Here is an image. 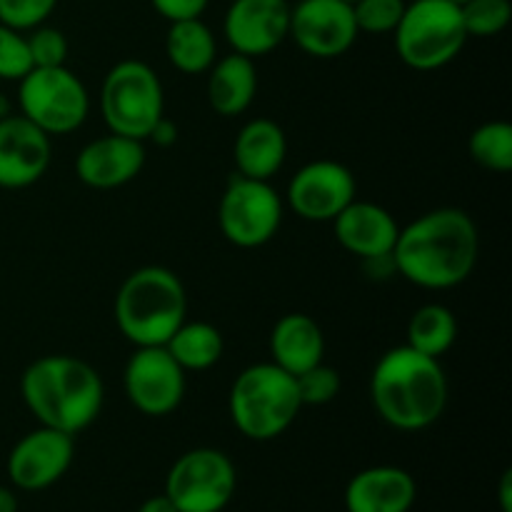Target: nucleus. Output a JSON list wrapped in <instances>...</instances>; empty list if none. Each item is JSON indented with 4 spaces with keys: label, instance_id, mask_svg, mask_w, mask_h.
Returning a JSON list of instances; mask_svg holds the SVG:
<instances>
[{
    "label": "nucleus",
    "instance_id": "f257e3e1",
    "mask_svg": "<svg viewBox=\"0 0 512 512\" xmlns=\"http://www.w3.org/2000/svg\"><path fill=\"white\" fill-rule=\"evenodd\" d=\"M480 255L478 225L460 208H435L400 228L393 270L425 290H450L473 275Z\"/></svg>",
    "mask_w": 512,
    "mask_h": 512
},
{
    "label": "nucleus",
    "instance_id": "f03ea898",
    "mask_svg": "<svg viewBox=\"0 0 512 512\" xmlns=\"http://www.w3.org/2000/svg\"><path fill=\"white\" fill-rule=\"evenodd\" d=\"M448 378L438 358L398 345L380 355L370 375V403L383 423L418 433L438 423L448 408Z\"/></svg>",
    "mask_w": 512,
    "mask_h": 512
},
{
    "label": "nucleus",
    "instance_id": "7ed1b4c3",
    "mask_svg": "<svg viewBox=\"0 0 512 512\" xmlns=\"http://www.w3.org/2000/svg\"><path fill=\"white\" fill-rule=\"evenodd\" d=\"M20 395L45 428L78 435L98 420L105 385L98 370L75 355H43L23 370Z\"/></svg>",
    "mask_w": 512,
    "mask_h": 512
},
{
    "label": "nucleus",
    "instance_id": "20e7f679",
    "mask_svg": "<svg viewBox=\"0 0 512 512\" xmlns=\"http://www.w3.org/2000/svg\"><path fill=\"white\" fill-rule=\"evenodd\" d=\"M113 313L120 335L135 348L165 345L188 318V293L173 270L145 265L123 280Z\"/></svg>",
    "mask_w": 512,
    "mask_h": 512
},
{
    "label": "nucleus",
    "instance_id": "39448f33",
    "mask_svg": "<svg viewBox=\"0 0 512 512\" xmlns=\"http://www.w3.org/2000/svg\"><path fill=\"white\" fill-rule=\"evenodd\" d=\"M228 408L230 420L243 438L268 443L295 423L303 403L295 375L275 363H255L240 370L233 380Z\"/></svg>",
    "mask_w": 512,
    "mask_h": 512
},
{
    "label": "nucleus",
    "instance_id": "423d86ee",
    "mask_svg": "<svg viewBox=\"0 0 512 512\" xmlns=\"http://www.w3.org/2000/svg\"><path fill=\"white\" fill-rule=\"evenodd\" d=\"M395 50L408 68L428 73L445 68L468 43L460 5L450 0H413L393 30Z\"/></svg>",
    "mask_w": 512,
    "mask_h": 512
},
{
    "label": "nucleus",
    "instance_id": "0eeeda50",
    "mask_svg": "<svg viewBox=\"0 0 512 512\" xmlns=\"http://www.w3.org/2000/svg\"><path fill=\"white\" fill-rule=\"evenodd\" d=\"M100 115L110 133L148 140L165 115V90L158 73L143 60H120L100 85Z\"/></svg>",
    "mask_w": 512,
    "mask_h": 512
},
{
    "label": "nucleus",
    "instance_id": "6e6552de",
    "mask_svg": "<svg viewBox=\"0 0 512 512\" xmlns=\"http://www.w3.org/2000/svg\"><path fill=\"white\" fill-rule=\"evenodd\" d=\"M18 108L45 135H68L88 120L90 95L68 68H33L18 80Z\"/></svg>",
    "mask_w": 512,
    "mask_h": 512
},
{
    "label": "nucleus",
    "instance_id": "1a4fd4ad",
    "mask_svg": "<svg viewBox=\"0 0 512 512\" xmlns=\"http://www.w3.org/2000/svg\"><path fill=\"white\" fill-rule=\"evenodd\" d=\"M283 198L270 180L230 175L218 205V225L230 245L243 250L263 248L283 225Z\"/></svg>",
    "mask_w": 512,
    "mask_h": 512
},
{
    "label": "nucleus",
    "instance_id": "9d476101",
    "mask_svg": "<svg viewBox=\"0 0 512 512\" xmlns=\"http://www.w3.org/2000/svg\"><path fill=\"white\" fill-rule=\"evenodd\" d=\"M238 488L235 465L223 450L193 448L168 470L165 490L178 512H223Z\"/></svg>",
    "mask_w": 512,
    "mask_h": 512
},
{
    "label": "nucleus",
    "instance_id": "9b49d317",
    "mask_svg": "<svg viewBox=\"0 0 512 512\" xmlns=\"http://www.w3.org/2000/svg\"><path fill=\"white\" fill-rule=\"evenodd\" d=\"M123 390L128 403L148 418L175 413L185 398V370L165 350V345L135 348L123 370Z\"/></svg>",
    "mask_w": 512,
    "mask_h": 512
},
{
    "label": "nucleus",
    "instance_id": "f8f14e48",
    "mask_svg": "<svg viewBox=\"0 0 512 512\" xmlns=\"http://www.w3.org/2000/svg\"><path fill=\"white\" fill-rule=\"evenodd\" d=\"M358 35L353 5L345 0H298L290 5L288 38L310 58H340Z\"/></svg>",
    "mask_w": 512,
    "mask_h": 512
},
{
    "label": "nucleus",
    "instance_id": "ddd939ff",
    "mask_svg": "<svg viewBox=\"0 0 512 512\" xmlns=\"http://www.w3.org/2000/svg\"><path fill=\"white\" fill-rule=\"evenodd\" d=\"M355 198L358 183L353 170L338 160L305 163L288 183V205L308 223H333Z\"/></svg>",
    "mask_w": 512,
    "mask_h": 512
},
{
    "label": "nucleus",
    "instance_id": "4468645a",
    "mask_svg": "<svg viewBox=\"0 0 512 512\" xmlns=\"http://www.w3.org/2000/svg\"><path fill=\"white\" fill-rule=\"evenodd\" d=\"M73 455V435L40 425L13 445L8 455V478L18 490L40 493L68 473Z\"/></svg>",
    "mask_w": 512,
    "mask_h": 512
},
{
    "label": "nucleus",
    "instance_id": "2eb2a0df",
    "mask_svg": "<svg viewBox=\"0 0 512 512\" xmlns=\"http://www.w3.org/2000/svg\"><path fill=\"white\" fill-rule=\"evenodd\" d=\"M288 0H233L225 10L223 35L233 53L260 58L288 40Z\"/></svg>",
    "mask_w": 512,
    "mask_h": 512
},
{
    "label": "nucleus",
    "instance_id": "dca6fc26",
    "mask_svg": "<svg viewBox=\"0 0 512 512\" xmlns=\"http://www.w3.org/2000/svg\"><path fill=\"white\" fill-rule=\"evenodd\" d=\"M53 143L23 115L0 120V188L23 190L38 183L50 168Z\"/></svg>",
    "mask_w": 512,
    "mask_h": 512
},
{
    "label": "nucleus",
    "instance_id": "f3484780",
    "mask_svg": "<svg viewBox=\"0 0 512 512\" xmlns=\"http://www.w3.org/2000/svg\"><path fill=\"white\" fill-rule=\"evenodd\" d=\"M145 168L143 140L108 133L83 145L75 158V175L93 190H113L133 183Z\"/></svg>",
    "mask_w": 512,
    "mask_h": 512
},
{
    "label": "nucleus",
    "instance_id": "a211bd4d",
    "mask_svg": "<svg viewBox=\"0 0 512 512\" xmlns=\"http://www.w3.org/2000/svg\"><path fill=\"white\" fill-rule=\"evenodd\" d=\"M333 233L350 255L368 263V260L390 258L400 225L383 205L355 198L333 220Z\"/></svg>",
    "mask_w": 512,
    "mask_h": 512
},
{
    "label": "nucleus",
    "instance_id": "6ab92c4d",
    "mask_svg": "<svg viewBox=\"0 0 512 512\" xmlns=\"http://www.w3.org/2000/svg\"><path fill=\"white\" fill-rule=\"evenodd\" d=\"M418 485L398 465H373L353 475L345 488V512H410Z\"/></svg>",
    "mask_w": 512,
    "mask_h": 512
},
{
    "label": "nucleus",
    "instance_id": "aec40b11",
    "mask_svg": "<svg viewBox=\"0 0 512 512\" xmlns=\"http://www.w3.org/2000/svg\"><path fill=\"white\" fill-rule=\"evenodd\" d=\"M288 158L285 130L270 118H253L238 130L233 145L235 173L253 180H270Z\"/></svg>",
    "mask_w": 512,
    "mask_h": 512
},
{
    "label": "nucleus",
    "instance_id": "412c9836",
    "mask_svg": "<svg viewBox=\"0 0 512 512\" xmlns=\"http://www.w3.org/2000/svg\"><path fill=\"white\" fill-rule=\"evenodd\" d=\"M270 363L285 373L300 375L325 358V335L305 313H288L270 330Z\"/></svg>",
    "mask_w": 512,
    "mask_h": 512
},
{
    "label": "nucleus",
    "instance_id": "4be33fe9",
    "mask_svg": "<svg viewBox=\"0 0 512 512\" xmlns=\"http://www.w3.org/2000/svg\"><path fill=\"white\" fill-rule=\"evenodd\" d=\"M258 95V68L248 55L230 53L208 70V103L223 118L243 115Z\"/></svg>",
    "mask_w": 512,
    "mask_h": 512
},
{
    "label": "nucleus",
    "instance_id": "5701e85b",
    "mask_svg": "<svg viewBox=\"0 0 512 512\" xmlns=\"http://www.w3.org/2000/svg\"><path fill=\"white\" fill-rule=\"evenodd\" d=\"M165 55L180 73L200 75L208 73L210 65L218 60V43L203 18L175 20L165 35Z\"/></svg>",
    "mask_w": 512,
    "mask_h": 512
},
{
    "label": "nucleus",
    "instance_id": "b1692460",
    "mask_svg": "<svg viewBox=\"0 0 512 512\" xmlns=\"http://www.w3.org/2000/svg\"><path fill=\"white\" fill-rule=\"evenodd\" d=\"M165 350L173 355V360L185 373H203L220 363L225 353V340L213 323L185 318L168 338Z\"/></svg>",
    "mask_w": 512,
    "mask_h": 512
},
{
    "label": "nucleus",
    "instance_id": "393cba45",
    "mask_svg": "<svg viewBox=\"0 0 512 512\" xmlns=\"http://www.w3.org/2000/svg\"><path fill=\"white\" fill-rule=\"evenodd\" d=\"M455 340H458V320H455L453 310L445 305L428 303L410 315L405 345L418 353L440 360L453 348Z\"/></svg>",
    "mask_w": 512,
    "mask_h": 512
},
{
    "label": "nucleus",
    "instance_id": "a878e982",
    "mask_svg": "<svg viewBox=\"0 0 512 512\" xmlns=\"http://www.w3.org/2000/svg\"><path fill=\"white\" fill-rule=\"evenodd\" d=\"M468 153L480 168L490 173L512 170V125L508 120H488L470 133Z\"/></svg>",
    "mask_w": 512,
    "mask_h": 512
},
{
    "label": "nucleus",
    "instance_id": "bb28decb",
    "mask_svg": "<svg viewBox=\"0 0 512 512\" xmlns=\"http://www.w3.org/2000/svg\"><path fill=\"white\" fill-rule=\"evenodd\" d=\"M468 38H493L500 35L512 20L510 0H468L460 5Z\"/></svg>",
    "mask_w": 512,
    "mask_h": 512
},
{
    "label": "nucleus",
    "instance_id": "cd10ccee",
    "mask_svg": "<svg viewBox=\"0 0 512 512\" xmlns=\"http://www.w3.org/2000/svg\"><path fill=\"white\" fill-rule=\"evenodd\" d=\"M353 15L360 33L393 35L405 13V0H355Z\"/></svg>",
    "mask_w": 512,
    "mask_h": 512
},
{
    "label": "nucleus",
    "instance_id": "c85d7f7f",
    "mask_svg": "<svg viewBox=\"0 0 512 512\" xmlns=\"http://www.w3.org/2000/svg\"><path fill=\"white\" fill-rule=\"evenodd\" d=\"M25 40H28V53L30 60H33V68H58V65H65V60H68L70 45L60 28L43 23L38 28L28 30Z\"/></svg>",
    "mask_w": 512,
    "mask_h": 512
},
{
    "label": "nucleus",
    "instance_id": "c756f323",
    "mask_svg": "<svg viewBox=\"0 0 512 512\" xmlns=\"http://www.w3.org/2000/svg\"><path fill=\"white\" fill-rule=\"evenodd\" d=\"M295 385H298L303 408L305 405H328L340 393V373L330 365L318 363L305 373L295 375Z\"/></svg>",
    "mask_w": 512,
    "mask_h": 512
},
{
    "label": "nucleus",
    "instance_id": "7c9ffc66",
    "mask_svg": "<svg viewBox=\"0 0 512 512\" xmlns=\"http://www.w3.org/2000/svg\"><path fill=\"white\" fill-rule=\"evenodd\" d=\"M30 70H33V60H30L25 33L0 23V80L18 83Z\"/></svg>",
    "mask_w": 512,
    "mask_h": 512
},
{
    "label": "nucleus",
    "instance_id": "2f4dec72",
    "mask_svg": "<svg viewBox=\"0 0 512 512\" xmlns=\"http://www.w3.org/2000/svg\"><path fill=\"white\" fill-rule=\"evenodd\" d=\"M55 8H58V0H0V23L28 33L48 23Z\"/></svg>",
    "mask_w": 512,
    "mask_h": 512
},
{
    "label": "nucleus",
    "instance_id": "473e14b6",
    "mask_svg": "<svg viewBox=\"0 0 512 512\" xmlns=\"http://www.w3.org/2000/svg\"><path fill=\"white\" fill-rule=\"evenodd\" d=\"M210 0H150L155 13L165 18L168 23L175 20H190V18H203L205 8Z\"/></svg>",
    "mask_w": 512,
    "mask_h": 512
},
{
    "label": "nucleus",
    "instance_id": "72a5a7b5",
    "mask_svg": "<svg viewBox=\"0 0 512 512\" xmlns=\"http://www.w3.org/2000/svg\"><path fill=\"white\" fill-rule=\"evenodd\" d=\"M148 140H153V143L160 145V148H170V145H173L175 140H178V128H175L173 120H168L163 115V118H160L158 123H155L153 133H150Z\"/></svg>",
    "mask_w": 512,
    "mask_h": 512
},
{
    "label": "nucleus",
    "instance_id": "f704fd0d",
    "mask_svg": "<svg viewBox=\"0 0 512 512\" xmlns=\"http://www.w3.org/2000/svg\"><path fill=\"white\" fill-rule=\"evenodd\" d=\"M138 512H178V508L170 503L168 495L160 493V495H153V498L143 500V505H140Z\"/></svg>",
    "mask_w": 512,
    "mask_h": 512
},
{
    "label": "nucleus",
    "instance_id": "c9c22d12",
    "mask_svg": "<svg viewBox=\"0 0 512 512\" xmlns=\"http://www.w3.org/2000/svg\"><path fill=\"white\" fill-rule=\"evenodd\" d=\"M0 512H18V495L8 485H0Z\"/></svg>",
    "mask_w": 512,
    "mask_h": 512
},
{
    "label": "nucleus",
    "instance_id": "e433bc0d",
    "mask_svg": "<svg viewBox=\"0 0 512 512\" xmlns=\"http://www.w3.org/2000/svg\"><path fill=\"white\" fill-rule=\"evenodd\" d=\"M500 505H503V512H512V473L503 475L500 480Z\"/></svg>",
    "mask_w": 512,
    "mask_h": 512
},
{
    "label": "nucleus",
    "instance_id": "4c0bfd02",
    "mask_svg": "<svg viewBox=\"0 0 512 512\" xmlns=\"http://www.w3.org/2000/svg\"><path fill=\"white\" fill-rule=\"evenodd\" d=\"M8 115H13V103H10L8 95L0 93V120L8 118Z\"/></svg>",
    "mask_w": 512,
    "mask_h": 512
},
{
    "label": "nucleus",
    "instance_id": "58836bf2",
    "mask_svg": "<svg viewBox=\"0 0 512 512\" xmlns=\"http://www.w3.org/2000/svg\"><path fill=\"white\" fill-rule=\"evenodd\" d=\"M450 3H455V5H463V3H468V0H450Z\"/></svg>",
    "mask_w": 512,
    "mask_h": 512
},
{
    "label": "nucleus",
    "instance_id": "ea45409f",
    "mask_svg": "<svg viewBox=\"0 0 512 512\" xmlns=\"http://www.w3.org/2000/svg\"><path fill=\"white\" fill-rule=\"evenodd\" d=\"M345 3H355V0H345Z\"/></svg>",
    "mask_w": 512,
    "mask_h": 512
}]
</instances>
